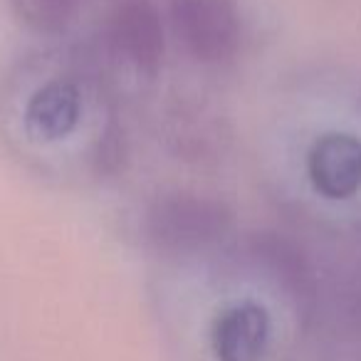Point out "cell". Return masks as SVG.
Listing matches in <instances>:
<instances>
[{
	"label": "cell",
	"instance_id": "4",
	"mask_svg": "<svg viewBox=\"0 0 361 361\" xmlns=\"http://www.w3.org/2000/svg\"><path fill=\"white\" fill-rule=\"evenodd\" d=\"M307 176L317 193L346 201L361 191V141L354 134L329 131L307 151Z\"/></svg>",
	"mask_w": 361,
	"mask_h": 361
},
{
	"label": "cell",
	"instance_id": "6",
	"mask_svg": "<svg viewBox=\"0 0 361 361\" xmlns=\"http://www.w3.org/2000/svg\"><path fill=\"white\" fill-rule=\"evenodd\" d=\"M270 322L257 305H238L226 310L213 326V344L223 361H255L267 341Z\"/></svg>",
	"mask_w": 361,
	"mask_h": 361
},
{
	"label": "cell",
	"instance_id": "7",
	"mask_svg": "<svg viewBox=\"0 0 361 361\" xmlns=\"http://www.w3.org/2000/svg\"><path fill=\"white\" fill-rule=\"evenodd\" d=\"M16 16L37 32H60L72 23L85 0H11Z\"/></svg>",
	"mask_w": 361,
	"mask_h": 361
},
{
	"label": "cell",
	"instance_id": "1",
	"mask_svg": "<svg viewBox=\"0 0 361 361\" xmlns=\"http://www.w3.org/2000/svg\"><path fill=\"white\" fill-rule=\"evenodd\" d=\"M141 228L156 250L183 255L223 240L233 228V211L206 193L171 191L149 203Z\"/></svg>",
	"mask_w": 361,
	"mask_h": 361
},
{
	"label": "cell",
	"instance_id": "5",
	"mask_svg": "<svg viewBox=\"0 0 361 361\" xmlns=\"http://www.w3.org/2000/svg\"><path fill=\"white\" fill-rule=\"evenodd\" d=\"M82 116V99L80 92L70 82H47L35 94L30 97L25 106V121L27 129L37 139L55 141L65 139L67 134L75 131Z\"/></svg>",
	"mask_w": 361,
	"mask_h": 361
},
{
	"label": "cell",
	"instance_id": "3",
	"mask_svg": "<svg viewBox=\"0 0 361 361\" xmlns=\"http://www.w3.org/2000/svg\"><path fill=\"white\" fill-rule=\"evenodd\" d=\"M109 42L139 72L154 75L164 62V25L151 0H119L109 16Z\"/></svg>",
	"mask_w": 361,
	"mask_h": 361
},
{
	"label": "cell",
	"instance_id": "2",
	"mask_svg": "<svg viewBox=\"0 0 361 361\" xmlns=\"http://www.w3.org/2000/svg\"><path fill=\"white\" fill-rule=\"evenodd\" d=\"M176 40L201 65L233 60L243 40V18L235 0H171Z\"/></svg>",
	"mask_w": 361,
	"mask_h": 361
}]
</instances>
